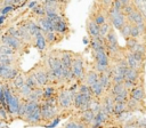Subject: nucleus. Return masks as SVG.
Here are the masks:
<instances>
[{
	"instance_id": "6ab92c4d",
	"label": "nucleus",
	"mask_w": 146,
	"mask_h": 128,
	"mask_svg": "<svg viewBox=\"0 0 146 128\" xmlns=\"http://www.w3.org/2000/svg\"><path fill=\"white\" fill-rule=\"evenodd\" d=\"M36 23L40 26L42 32H50L54 31V22L51 21V18L47 17V16H42V17H36Z\"/></svg>"
},
{
	"instance_id": "473e14b6",
	"label": "nucleus",
	"mask_w": 146,
	"mask_h": 128,
	"mask_svg": "<svg viewBox=\"0 0 146 128\" xmlns=\"http://www.w3.org/2000/svg\"><path fill=\"white\" fill-rule=\"evenodd\" d=\"M42 90H43V98L42 99L48 98V97H51V96H55L57 94V91H58V89L56 88L55 85H48V86L43 87Z\"/></svg>"
},
{
	"instance_id": "a211bd4d",
	"label": "nucleus",
	"mask_w": 146,
	"mask_h": 128,
	"mask_svg": "<svg viewBox=\"0 0 146 128\" xmlns=\"http://www.w3.org/2000/svg\"><path fill=\"white\" fill-rule=\"evenodd\" d=\"M59 58L62 62L63 67L66 69H72V63H73V57H74V53L70 51V50H59Z\"/></svg>"
},
{
	"instance_id": "412c9836",
	"label": "nucleus",
	"mask_w": 146,
	"mask_h": 128,
	"mask_svg": "<svg viewBox=\"0 0 146 128\" xmlns=\"http://www.w3.org/2000/svg\"><path fill=\"white\" fill-rule=\"evenodd\" d=\"M127 22H129L130 24H133V25H137V24H140V23H145V18L144 16L141 15V13L136 8L132 13H130L128 16H127Z\"/></svg>"
},
{
	"instance_id": "603ef678",
	"label": "nucleus",
	"mask_w": 146,
	"mask_h": 128,
	"mask_svg": "<svg viewBox=\"0 0 146 128\" xmlns=\"http://www.w3.org/2000/svg\"><path fill=\"white\" fill-rule=\"evenodd\" d=\"M18 1H22V0H18Z\"/></svg>"
},
{
	"instance_id": "1a4fd4ad",
	"label": "nucleus",
	"mask_w": 146,
	"mask_h": 128,
	"mask_svg": "<svg viewBox=\"0 0 146 128\" xmlns=\"http://www.w3.org/2000/svg\"><path fill=\"white\" fill-rule=\"evenodd\" d=\"M100 106L102 111L105 112L107 115L113 117V107H114V98L110 93H106L100 98Z\"/></svg>"
},
{
	"instance_id": "de8ad7c7",
	"label": "nucleus",
	"mask_w": 146,
	"mask_h": 128,
	"mask_svg": "<svg viewBox=\"0 0 146 128\" xmlns=\"http://www.w3.org/2000/svg\"><path fill=\"white\" fill-rule=\"evenodd\" d=\"M0 128H9V127H8L6 123H3V122L0 121Z\"/></svg>"
},
{
	"instance_id": "f03ea898",
	"label": "nucleus",
	"mask_w": 146,
	"mask_h": 128,
	"mask_svg": "<svg viewBox=\"0 0 146 128\" xmlns=\"http://www.w3.org/2000/svg\"><path fill=\"white\" fill-rule=\"evenodd\" d=\"M91 54H92L94 62H95L94 69L98 73L105 72V71H107L110 69V66H111V59H110V57L107 55L106 49L95 50V51H91Z\"/></svg>"
},
{
	"instance_id": "4468645a",
	"label": "nucleus",
	"mask_w": 146,
	"mask_h": 128,
	"mask_svg": "<svg viewBox=\"0 0 146 128\" xmlns=\"http://www.w3.org/2000/svg\"><path fill=\"white\" fill-rule=\"evenodd\" d=\"M16 27H17V30H18V32H19V38H21V40H22L25 45H33V37H32L31 33L29 32V30H27V27L25 26L24 22H21Z\"/></svg>"
},
{
	"instance_id": "09e8293b",
	"label": "nucleus",
	"mask_w": 146,
	"mask_h": 128,
	"mask_svg": "<svg viewBox=\"0 0 146 128\" xmlns=\"http://www.w3.org/2000/svg\"><path fill=\"white\" fill-rule=\"evenodd\" d=\"M83 43L89 45V40H88V38H83Z\"/></svg>"
},
{
	"instance_id": "ddd939ff",
	"label": "nucleus",
	"mask_w": 146,
	"mask_h": 128,
	"mask_svg": "<svg viewBox=\"0 0 146 128\" xmlns=\"http://www.w3.org/2000/svg\"><path fill=\"white\" fill-rule=\"evenodd\" d=\"M124 59H125V62H127L128 67L145 72V66H146V64H143V63L138 62V61H137V59H136V58H135V57L131 55V53H130V51H127V50H125V54H124Z\"/></svg>"
},
{
	"instance_id": "c756f323",
	"label": "nucleus",
	"mask_w": 146,
	"mask_h": 128,
	"mask_svg": "<svg viewBox=\"0 0 146 128\" xmlns=\"http://www.w3.org/2000/svg\"><path fill=\"white\" fill-rule=\"evenodd\" d=\"M128 111L127 107V102L125 103H121V102H114V107H113V117L120 115L124 112Z\"/></svg>"
},
{
	"instance_id": "f704fd0d",
	"label": "nucleus",
	"mask_w": 146,
	"mask_h": 128,
	"mask_svg": "<svg viewBox=\"0 0 146 128\" xmlns=\"http://www.w3.org/2000/svg\"><path fill=\"white\" fill-rule=\"evenodd\" d=\"M31 11H32V15L35 16V17H42V16H44V7L41 3H38L34 8L31 9Z\"/></svg>"
},
{
	"instance_id": "6e6552de",
	"label": "nucleus",
	"mask_w": 146,
	"mask_h": 128,
	"mask_svg": "<svg viewBox=\"0 0 146 128\" xmlns=\"http://www.w3.org/2000/svg\"><path fill=\"white\" fill-rule=\"evenodd\" d=\"M0 43H5V45L9 46L16 53H22L25 49V46H26L21 39L15 38V37H11L9 34H3L0 38Z\"/></svg>"
},
{
	"instance_id": "79ce46f5",
	"label": "nucleus",
	"mask_w": 146,
	"mask_h": 128,
	"mask_svg": "<svg viewBox=\"0 0 146 128\" xmlns=\"http://www.w3.org/2000/svg\"><path fill=\"white\" fill-rule=\"evenodd\" d=\"M137 128H146V118H136Z\"/></svg>"
},
{
	"instance_id": "58836bf2",
	"label": "nucleus",
	"mask_w": 146,
	"mask_h": 128,
	"mask_svg": "<svg viewBox=\"0 0 146 128\" xmlns=\"http://www.w3.org/2000/svg\"><path fill=\"white\" fill-rule=\"evenodd\" d=\"M113 1H114V0H96V2H97L102 8L106 9V10L112 6Z\"/></svg>"
},
{
	"instance_id": "2eb2a0df",
	"label": "nucleus",
	"mask_w": 146,
	"mask_h": 128,
	"mask_svg": "<svg viewBox=\"0 0 146 128\" xmlns=\"http://www.w3.org/2000/svg\"><path fill=\"white\" fill-rule=\"evenodd\" d=\"M129 97L138 99V101H146V89L145 83H139L135 88L129 91Z\"/></svg>"
},
{
	"instance_id": "c03bdc74",
	"label": "nucleus",
	"mask_w": 146,
	"mask_h": 128,
	"mask_svg": "<svg viewBox=\"0 0 146 128\" xmlns=\"http://www.w3.org/2000/svg\"><path fill=\"white\" fill-rule=\"evenodd\" d=\"M38 3H39V2H38L36 0H34V1H31L30 3H27V8H29V9H32V8H34V7H35Z\"/></svg>"
},
{
	"instance_id": "5701e85b",
	"label": "nucleus",
	"mask_w": 146,
	"mask_h": 128,
	"mask_svg": "<svg viewBox=\"0 0 146 128\" xmlns=\"http://www.w3.org/2000/svg\"><path fill=\"white\" fill-rule=\"evenodd\" d=\"M62 128H89V126L86 125L83 121H81L78 117V118H72L67 120Z\"/></svg>"
},
{
	"instance_id": "a19ab883",
	"label": "nucleus",
	"mask_w": 146,
	"mask_h": 128,
	"mask_svg": "<svg viewBox=\"0 0 146 128\" xmlns=\"http://www.w3.org/2000/svg\"><path fill=\"white\" fill-rule=\"evenodd\" d=\"M60 119H62V115H59V117H57V118H55L52 121H50L49 123H47V125H43V127L44 128H55L59 122H60Z\"/></svg>"
},
{
	"instance_id": "72a5a7b5",
	"label": "nucleus",
	"mask_w": 146,
	"mask_h": 128,
	"mask_svg": "<svg viewBox=\"0 0 146 128\" xmlns=\"http://www.w3.org/2000/svg\"><path fill=\"white\" fill-rule=\"evenodd\" d=\"M130 29H131V24L129 23V22H127L120 30H119V32H120V34L123 37V39L124 40H127V39H129L130 38Z\"/></svg>"
},
{
	"instance_id": "ea45409f",
	"label": "nucleus",
	"mask_w": 146,
	"mask_h": 128,
	"mask_svg": "<svg viewBox=\"0 0 146 128\" xmlns=\"http://www.w3.org/2000/svg\"><path fill=\"white\" fill-rule=\"evenodd\" d=\"M136 9V7L133 6V3L131 2V3H129V5H127V6H124L123 8H122V13L125 15V16H128L130 13H132L133 10Z\"/></svg>"
},
{
	"instance_id": "aec40b11",
	"label": "nucleus",
	"mask_w": 146,
	"mask_h": 128,
	"mask_svg": "<svg viewBox=\"0 0 146 128\" xmlns=\"http://www.w3.org/2000/svg\"><path fill=\"white\" fill-rule=\"evenodd\" d=\"M98 80H99V73L95 69H91V70L86 71V74H84V78H83L82 82H84L87 86L90 87L91 85H94Z\"/></svg>"
},
{
	"instance_id": "393cba45",
	"label": "nucleus",
	"mask_w": 146,
	"mask_h": 128,
	"mask_svg": "<svg viewBox=\"0 0 146 128\" xmlns=\"http://www.w3.org/2000/svg\"><path fill=\"white\" fill-rule=\"evenodd\" d=\"M90 89H91V93H92L94 97L95 98H98V99H100L106 94V90L104 89V87L102 86V83H100L99 80L97 82H95L94 85H91L90 86Z\"/></svg>"
},
{
	"instance_id": "c85d7f7f",
	"label": "nucleus",
	"mask_w": 146,
	"mask_h": 128,
	"mask_svg": "<svg viewBox=\"0 0 146 128\" xmlns=\"http://www.w3.org/2000/svg\"><path fill=\"white\" fill-rule=\"evenodd\" d=\"M43 98V90L42 88H35L31 91L30 96L27 97L26 101H31V102H36V103H40Z\"/></svg>"
},
{
	"instance_id": "864d4df0",
	"label": "nucleus",
	"mask_w": 146,
	"mask_h": 128,
	"mask_svg": "<svg viewBox=\"0 0 146 128\" xmlns=\"http://www.w3.org/2000/svg\"><path fill=\"white\" fill-rule=\"evenodd\" d=\"M0 121H1V118H0Z\"/></svg>"
},
{
	"instance_id": "9b49d317",
	"label": "nucleus",
	"mask_w": 146,
	"mask_h": 128,
	"mask_svg": "<svg viewBox=\"0 0 146 128\" xmlns=\"http://www.w3.org/2000/svg\"><path fill=\"white\" fill-rule=\"evenodd\" d=\"M144 77H145V72L138 71V70H135V69H130V67H128L125 73H124V80L133 81V82H137V83H143L144 82Z\"/></svg>"
},
{
	"instance_id": "7c9ffc66",
	"label": "nucleus",
	"mask_w": 146,
	"mask_h": 128,
	"mask_svg": "<svg viewBox=\"0 0 146 128\" xmlns=\"http://www.w3.org/2000/svg\"><path fill=\"white\" fill-rule=\"evenodd\" d=\"M33 89L30 87V86H27L26 83H24L19 89H17L16 90V93H17V95L22 98V99H24V101H26L27 99V97L30 96V94H31V91H32Z\"/></svg>"
},
{
	"instance_id": "0eeeda50",
	"label": "nucleus",
	"mask_w": 146,
	"mask_h": 128,
	"mask_svg": "<svg viewBox=\"0 0 146 128\" xmlns=\"http://www.w3.org/2000/svg\"><path fill=\"white\" fill-rule=\"evenodd\" d=\"M94 98H95L94 96H86V95L76 91L74 99H73V109L76 110L78 112H82L84 110H88L89 105Z\"/></svg>"
},
{
	"instance_id": "37998d69",
	"label": "nucleus",
	"mask_w": 146,
	"mask_h": 128,
	"mask_svg": "<svg viewBox=\"0 0 146 128\" xmlns=\"http://www.w3.org/2000/svg\"><path fill=\"white\" fill-rule=\"evenodd\" d=\"M14 10V6H3L0 10V15H7L8 13Z\"/></svg>"
},
{
	"instance_id": "4c0bfd02",
	"label": "nucleus",
	"mask_w": 146,
	"mask_h": 128,
	"mask_svg": "<svg viewBox=\"0 0 146 128\" xmlns=\"http://www.w3.org/2000/svg\"><path fill=\"white\" fill-rule=\"evenodd\" d=\"M6 34H9V35H11V37H15V38L21 39V38H19V32H18V30H17L16 26H9V27L7 29Z\"/></svg>"
},
{
	"instance_id": "8fccbe9b",
	"label": "nucleus",
	"mask_w": 146,
	"mask_h": 128,
	"mask_svg": "<svg viewBox=\"0 0 146 128\" xmlns=\"http://www.w3.org/2000/svg\"><path fill=\"white\" fill-rule=\"evenodd\" d=\"M2 1H3V0H0V10H1V8H2Z\"/></svg>"
},
{
	"instance_id": "e433bc0d",
	"label": "nucleus",
	"mask_w": 146,
	"mask_h": 128,
	"mask_svg": "<svg viewBox=\"0 0 146 128\" xmlns=\"http://www.w3.org/2000/svg\"><path fill=\"white\" fill-rule=\"evenodd\" d=\"M0 54L2 55H16L17 53L5 43H0Z\"/></svg>"
},
{
	"instance_id": "f257e3e1",
	"label": "nucleus",
	"mask_w": 146,
	"mask_h": 128,
	"mask_svg": "<svg viewBox=\"0 0 146 128\" xmlns=\"http://www.w3.org/2000/svg\"><path fill=\"white\" fill-rule=\"evenodd\" d=\"M78 85H79V82H76L74 86H71L68 89L62 88L57 91V94H56L57 105L62 112L71 111L73 109V99L78 91Z\"/></svg>"
},
{
	"instance_id": "20e7f679",
	"label": "nucleus",
	"mask_w": 146,
	"mask_h": 128,
	"mask_svg": "<svg viewBox=\"0 0 146 128\" xmlns=\"http://www.w3.org/2000/svg\"><path fill=\"white\" fill-rule=\"evenodd\" d=\"M107 18L114 30H120L127 23V16L122 13V9H117L113 6L107 9Z\"/></svg>"
},
{
	"instance_id": "9d476101",
	"label": "nucleus",
	"mask_w": 146,
	"mask_h": 128,
	"mask_svg": "<svg viewBox=\"0 0 146 128\" xmlns=\"http://www.w3.org/2000/svg\"><path fill=\"white\" fill-rule=\"evenodd\" d=\"M29 126H41L42 120H41V110H40V105L34 109L32 112H30L29 114H26L23 119Z\"/></svg>"
},
{
	"instance_id": "7ed1b4c3",
	"label": "nucleus",
	"mask_w": 146,
	"mask_h": 128,
	"mask_svg": "<svg viewBox=\"0 0 146 128\" xmlns=\"http://www.w3.org/2000/svg\"><path fill=\"white\" fill-rule=\"evenodd\" d=\"M40 110H41V120H42L41 126L47 125L50 121H52L55 118L62 115V111L58 107V105H50V104L40 102Z\"/></svg>"
},
{
	"instance_id": "cd10ccee",
	"label": "nucleus",
	"mask_w": 146,
	"mask_h": 128,
	"mask_svg": "<svg viewBox=\"0 0 146 128\" xmlns=\"http://www.w3.org/2000/svg\"><path fill=\"white\" fill-rule=\"evenodd\" d=\"M23 22H24L25 26L27 27V30H29V32L31 33V35H32V37H34L36 33H39V32L41 31V29H40V26L38 25L36 21L26 19V21H23Z\"/></svg>"
},
{
	"instance_id": "a18cd8bd",
	"label": "nucleus",
	"mask_w": 146,
	"mask_h": 128,
	"mask_svg": "<svg viewBox=\"0 0 146 128\" xmlns=\"http://www.w3.org/2000/svg\"><path fill=\"white\" fill-rule=\"evenodd\" d=\"M5 19H6V15H0V25L5 22Z\"/></svg>"
},
{
	"instance_id": "2f4dec72",
	"label": "nucleus",
	"mask_w": 146,
	"mask_h": 128,
	"mask_svg": "<svg viewBox=\"0 0 146 128\" xmlns=\"http://www.w3.org/2000/svg\"><path fill=\"white\" fill-rule=\"evenodd\" d=\"M105 41H106V45H119V40H117V37H116V32L115 30L112 27L110 30V32L106 34L105 37ZM105 45V46H106Z\"/></svg>"
},
{
	"instance_id": "a878e982",
	"label": "nucleus",
	"mask_w": 146,
	"mask_h": 128,
	"mask_svg": "<svg viewBox=\"0 0 146 128\" xmlns=\"http://www.w3.org/2000/svg\"><path fill=\"white\" fill-rule=\"evenodd\" d=\"M95 113L90 110V109H88V110H84V111H82V112H79V119L81 120V121H83L86 125H88V126H90L91 125V122L94 121V119H95Z\"/></svg>"
},
{
	"instance_id": "5fc2aeb1",
	"label": "nucleus",
	"mask_w": 146,
	"mask_h": 128,
	"mask_svg": "<svg viewBox=\"0 0 146 128\" xmlns=\"http://www.w3.org/2000/svg\"><path fill=\"white\" fill-rule=\"evenodd\" d=\"M105 128H107V127H105Z\"/></svg>"
},
{
	"instance_id": "4be33fe9",
	"label": "nucleus",
	"mask_w": 146,
	"mask_h": 128,
	"mask_svg": "<svg viewBox=\"0 0 146 128\" xmlns=\"http://www.w3.org/2000/svg\"><path fill=\"white\" fill-rule=\"evenodd\" d=\"M99 81L102 83V86L104 87V89L106 90V93L110 90V88L112 87V78H111V72H110V69L105 72H102L99 73Z\"/></svg>"
},
{
	"instance_id": "39448f33",
	"label": "nucleus",
	"mask_w": 146,
	"mask_h": 128,
	"mask_svg": "<svg viewBox=\"0 0 146 128\" xmlns=\"http://www.w3.org/2000/svg\"><path fill=\"white\" fill-rule=\"evenodd\" d=\"M30 72H31V73L34 75V78L36 79V81H38L40 88H43V87H46V86L49 85V80H48V69H47V66H46L42 62H40V63H38L35 66H33V67L30 70Z\"/></svg>"
},
{
	"instance_id": "bb28decb",
	"label": "nucleus",
	"mask_w": 146,
	"mask_h": 128,
	"mask_svg": "<svg viewBox=\"0 0 146 128\" xmlns=\"http://www.w3.org/2000/svg\"><path fill=\"white\" fill-rule=\"evenodd\" d=\"M8 82H9V86L16 91L17 89H19L25 83V73H19L16 78H14L13 80H10Z\"/></svg>"
},
{
	"instance_id": "f8f14e48",
	"label": "nucleus",
	"mask_w": 146,
	"mask_h": 128,
	"mask_svg": "<svg viewBox=\"0 0 146 128\" xmlns=\"http://www.w3.org/2000/svg\"><path fill=\"white\" fill-rule=\"evenodd\" d=\"M127 107L130 112H146V101H138L129 97V99L127 101Z\"/></svg>"
},
{
	"instance_id": "dca6fc26",
	"label": "nucleus",
	"mask_w": 146,
	"mask_h": 128,
	"mask_svg": "<svg viewBox=\"0 0 146 128\" xmlns=\"http://www.w3.org/2000/svg\"><path fill=\"white\" fill-rule=\"evenodd\" d=\"M86 29L89 38H96L99 35V25L94 21L91 16H89L86 21Z\"/></svg>"
},
{
	"instance_id": "c9c22d12",
	"label": "nucleus",
	"mask_w": 146,
	"mask_h": 128,
	"mask_svg": "<svg viewBox=\"0 0 146 128\" xmlns=\"http://www.w3.org/2000/svg\"><path fill=\"white\" fill-rule=\"evenodd\" d=\"M112 29V25H111V23L107 21V22H105L104 24H102V25H99V35L100 37H103V38H105L106 37V34L110 32V30Z\"/></svg>"
},
{
	"instance_id": "49530a36",
	"label": "nucleus",
	"mask_w": 146,
	"mask_h": 128,
	"mask_svg": "<svg viewBox=\"0 0 146 128\" xmlns=\"http://www.w3.org/2000/svg\"><path fill=\"white\" fill-rule=\"evenodd\" d=\"M107 128H122L120 125H111V126H108Z\"/></svg>"
},
{
	"instance_id": "f3484780",
	"label": "nucleus",
	"mask_w": 146,
	"mask_h": 128,
	"mask_svg": "<svg viewBox=\"0 0 146 128\" xmlns=\"http://www.w3.org/2000/svg\"><path fill=\"white\" fill-rule=\"evenodd\" d=\"M33 46L40 51V53H43L47 48H48V43L46 41V38H44V34L42 31H40L39 33H36L34 37H33Z\"/></svg>"
},
{
	"instance_id": "423d86ee",
	"label": "nucleus",
	"mask_w": 146,
	"mask_h": 128,
	"mask_svg": "<svg viewBox=\"0 0 146 128\" xmlns=\"http://www.w3.org/2000/svg\"><path fill=\"white\" fill-rule=\"evenodd\" d=\"M72 72L74 74V79L76 82H82L84 74H86V67H84V59L81 54H75L73 57L72 63Z\"/></svg>"
},
{
	"instance_id": "3c124183",
	"label": "nucleus",
	"mask_w": 146,
	"mask_h": 128,
	"mask_svg": "<svg viewBox=\"0 0 146 128\" xmlns=\"http://www.w3.org/2000/svg\"><path fill=\"white\" fill-rule=\"evenodd\" d=\"M2 65H3V64H2V63H0V71H1V69H2Z\"/></svg>"
},
{
	"instance_id": "b1692460",
	"label": "nucleus",
	"mask_w": 146,
	"mask_h": 128,
	"mask_svg": "<svg viewBox=\"0 0 146 128\" xmlns=\"http://www.w3.org/2000/svg\"><path fill=\"white\" fill-rule=\"evenodd\" d=\"M44 34V38H46V41L48 43V46H52L57 42H59L62 39H63V35L56 33L55 31H50V32H43Z\"/></svg>"
}]
</instances>
